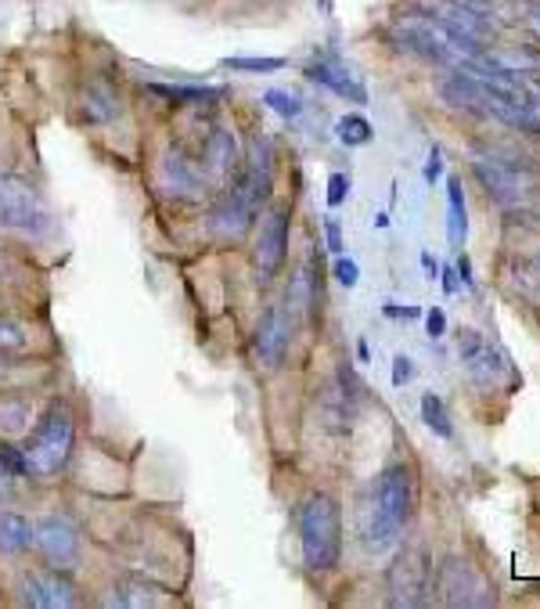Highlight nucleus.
Listing matches in <instances>:
<instances>
[{"label": "nucleus", "mask_w": 540, "mask_h": 609, "mask_svg": "<svg viewBox=\"0 0 540 609\" xmlns=\"http://www.w3.org/2000/svg\"><path fill=\"white\" fill-rule=\"evenodd\" d=\"M33 541V527L29 519L19 512H0V552L4 556H19Z\"/></svg>", "instance_id": "412c9836"}, {"label": "nucleus", "mask_w": 540, "mask_h": 609, "mask_svg": "<svg viewBox=\"0 0 540 609\" xmlns=\"http://www.w3.org/2000/svg\"><path fill=\"white\" fill-rule=\"evenodd\" d=\"M202 173H206V181L210 184H224L235 177V170L242 163V155H238V141L231 130H213V134L206 138V144H202Z\"/></svg>", "instance_id": "2eb2a0df"}, {"label": "nucleus", "mask_w": 540, "mask_h": 609, "mask_svg": "<svg viewBox=\"0 0 540 609\" xmlns=\"http://www.w3.org/2000/svg\"><path fill=\"white\" fill-rule=\"evenodd\" d=\"M527 22H530V29L540 37V4H530V14H527Z\"/></svg>", "instance_id": "a19ab883"}, {"label": "nucleus", "mask_w": 540, "mask_h": 609, "mask_svg": "<svg viewBox=\"0 0 540 609\" xmlns=\"http://www.w3.org/2000/svg\"><path fill=\"white\" fill-rule=\"evenodd\" d=\"M421 264H426V271H429V274H426V278L432 282V278H436V260H432V256L426 253V256H421Z\"/></svg>", "instance_id": "79ce46f5"}, {"label": "nucleus", "mask_w": 540, "mask_h": 609, "mask_svg": "<svg viewBox=\"0 0 540 609\" xmlns=\"http://www.w3.org/2000/svg\"><path fill=\"white\" fill-rule=\"evenodd\" d=\"M264 105L271 112L282 115V120H296V115L303 112V101L296 94H288V91H267L264 94Z\"/></svg>", "instance_id": "7c9ffc66"}, {"label": "nucleus", "mask_w": 540, "mask_h": 609, "mask_svg": "<svg viewBox=\"0 0 540 609\" xmlns=\"http://www.w3.org/2000/svg\"><path fill=\"white\" fill-rule=\"evenodd\" d=\"M22 599L37 609H69L77 606V588L65 577V570H48V574H29L22 577Z\"/></svg>", "instance_id": "ddd939ff"}, {"label": "nucleus", "mask_w": 540, "mask_h": 609, "mask_svg": "<svg viewBox=\"0 0 540 609\" xmlns=\"http://www.w3.org/2000/svg\"><path fill=\"white\" fill-rule=\"evenodd\" d=\"M440 170H444V159H440V152L432 149V152H429V166H426V181L432 184L436 177H440Z\"/></svg>", "instance_id": "58836bf2"}, {"label": "nucleus", "mask_w": 540, "mask_h": 609, "mask_svg": "<svg viewBox=\"0 0 540 609\" xmlns=\"http://www.w3.org/2000/svg\"><path fill=\"white\" fill-rule=\"evenodd\" d=\"M346 195H349V177H346V173H332V177H328V206L332 210L343 206Z\"/></svg>", "instance_id": "72a5a7b5"}, {"label": "nucleus", "mask_w": 540, "mask_h": 609, "mask_svg": "<svg viewBox=\"0 0 540 609\" xmlns=\"http://www.w3.org/2000/svg\"><path fill=\"white\" fill-rule=\"evenodd\" d=\"M440 19L455 29V33L469 37L476 43H483L493 37V22L483 14V8H472V4H461V0H447V4L436 11Z\"/></svg>", "instance_id": "6ab92c4d"}, {"label": "nucleus", "mask_w": 540, "mask_h": 609, "mask_svg": "<svg viewBox=\"0 0 540 609\" xmlns=\"http://www.w3.org/2000/svg\"><path fill=\"white\" fill-rule=\"evenodd\" d=\"M432 585V562L426 559L421 548H404L400 559L389 567L386 591L389 606H421Z\"/></svg>", "instance_id": "39448f33"}, {"label": "nucleus", "mask_w": 540, "mask_h": 609, "mask_svg": "<svg viewBox=\"0 0 540 609\" xmlns=\"http://www.w3.org/2000/svg\"><path fill=\"white\" fill-rule=\"evenodd\" d=\"M83 109H86V120H94V123H105V120H112L115 112H120V98H115L109 87H91L86 91V98H83Z\"/></svg>", "instance_id": "bb28decb"}, {"label": "nucleus", "mask_w": 540, "mask_h": 609, "mask_svg": "<svg viewBox=\"0 0 540 609\" xmlns=\"http://www.w3.org/2000/svg\"><path fill=\"white\" fill-rule=\"evenodd\" d=\"M238 184L249 192V199L256 202L259 210L267 206V199L274 192V152H271L267 138L249 141V152H245V170H242Z\"/></svg>", "instance_id": "4468645a"}, {"label": "nucleus", "mask_w": 540, "mask_h": 609, "mask_svg": "<svg viewBox=\"0 0 540 609\" xmlns=\"http://www.w3.org/2000/svg\"><path fill=\"white\" fill-rule=\"evenodd\" d=\"M72 437H77V426H72V415L62 404H54L37 423L33 437L26 440V461H29V476L37 480H51L58 469H65V461L72 455Z\"/></svg>", "instance_id": "20e7f679"}, {"label": "nucleus", "mask_w": 540, "mask_h": 609, "mask_svg": "<svg viewBox=\"0 0 540 609\" xmlns=\"http://www.w3.org/2000/svg\"><path fill=\"white\" fill-rule=\"evenodd\" d=\"M306 80H314L320 87H328L332 94H339L346 101H354V105H368V87L357 77L354 69L346 62H339L335 54H320L314 58L310 65H306Z\"/></svg>", "instance_id": "f8f14e48"}, {"label": "nucleus", "mask_w": 540, "mask_h": 609, "mask_svg": "<svg viewBox=\"0 0 540 609\" xmlns=\"http://www.w3.org/2000/svg\"><path fill=\"white\" fill-rule=\"evenodd\" d=\"M393 33H397L400 48H407L418 58H426V62L447 65V69H469L476 58H483L479 43L455 33L440 14H418V11L400 14L397 26H393Z\"/></svg>", "instance_id": "f03ea898"}, {"label": "nucleus", "mask_w": 540, "mask_h": 609, "mask_svg": "<svg viewBox=\"0 0 540 609\" xmlns=\"http://www.w3.org/2000/svg\"><path fill=\"white\" fill-rule=\"evenodd\" d=\"M0 466H4L11 476H26L29 473V461H26V451L14 444H0Z\"/></svg>", "instance_id": "473e14b6"}, {"label": "nucleus", "mask_w": 540, "mask_h": 609, "mask_svg": "<svg viewBox=\"0 0 540 609\" xmlns=\"http://www.w3.org/2000/svg\"><path fill=\"white\" fill-rule=\"evenodd\" d=\"M115 596H112V602L115 606H126V609H141V606H166L170 602V596H163L155 585H149V581H120L112 588Z\"/></svg>", "instance_id": "aec40b11"}, {"label": "nucleus", "mask_w": 540, "mask_h": 609, "mask_svg": "<svg viewBox=\"0 0 540 609\" xmlns=\"http://www.w3.org/2000/svg\"><path fill=\"white\" fill-rule=\"evenodd\" d=\"M465 231H469V221H465L461 177H447V238H450V245H461Z\"/></svg>", "instance_id": "5701e85b"}, {"label": "nucleus", "mask_w": 540, "mask_h": 609, "mask_svg": "<svg viewBox=\"0 0 540 609\" xmlns=\"http://www.w3.org/2000/svg\"><path fill=\"white\" fill-rule=\"evenodd\" d=\"M299 545L306 570L328 574L343 556V512L332 495H310L299 512Z\"/></svg>", "instance_id": "7ed1b4c3"}, {"label": "nucleus", "mask_w": 540, "mask_h": 609, "mask_svg": "<svg viewBox=\"0 0 540 609\" xmlns=\"http://www.w3.org/2000/svg\"><path fill=\"white\" fill-rule=\"evenodd\" d=\"M317 4L325 8V11H332V0H317Z\"/></svg>", "instance_id": "c03bdc74"}, {"label": "nucleus", "mask_w": 540, "mask_h": 609, "mask_svg": "<svg viewBox=\"0 0 540 609\" xmlns=\"http://www.w3.org/2000/svg\"><path fill=\"white\" fill-rule=\"evenodd\" d=\"M426 328H429V339H440L444 332H447V314H444L440 307H432V311L426 314Z\"/></svg>", "instance_id": "c9c22d12"}, {"label": "nucleus", "mask_w": 540, "mask_h": 609, "mask_svg": "<svg viewBox=\"0 0 540 609\" xmlns=\"http://www.w3.org/2000/svg\"><path fill=\"white\" fill-rule=\"evenodd\" d=\"M487 62H490L493 69H501V72L530 77V72L540 69V54H533V51H519V48H512V51H487Z\"/></svg>", "instance_id": "393cba45"}, {"label": "nucleus", "mask_w": 540, "mask_h": 609, "mask_svg": "<svg viewBox=\"0 0 540 609\" xmlns=\"http://www.w3.org/2000/svg\"><path fill=\"white\" fill-rule=\"evenodd\" d=\"M314 303H317V285H314V274L299 267L296 274H292V282H288V314H299L306 317L314 311Z\"/></svg>", "instance_id": "b1692460"}, {"label": "nucleus", "mask_w": 540, "mask_h": 609, "mask_svg": "<svg viewBox=\"0 0 540 609\" xmlns=\"http://www.w3.org/2000/svg\"><path fill=\"white\" fill-rule=\"evenodd\" d=\"M325 231H328V250L332 253H343V231H339V221H335V216H328Z\"/></svg>", "instance_id": "4c0bfd02"}, {"label": "nucleus", "mask_w": 540, "mask_h": 609, "mask_svg": "<svg viewBox=\"0 0 540 609\" xmlns=\"http://www.w3.org/2000/svg\"><path fill=\"white\" fill-rule=\"evenodd\" d=\"M335 134H339V141L346 144V149H360V144H368L375 138V130H371L368 120H364V115L349 112V115H343L339 123H335Z\"/></svg>", "instance_id": "cd10ccee"}, {"label": "nucleus", "mask_w": 540, "mask_h": 609, "mask_svg": "<svg viewBox=\"0 0 540 609\" xmlns=\"http://www.w3.org/2000/svg\"><path fill=\"white\" fill-rule=\"evenodd\" d=\"M335 278H339L346 288H354V285H357V278H360V271H357L354 260H339V264H335Z\"/></svg>", "instance_id": "f704fd0d"}, {"label": "nucleus", "mask_w": 540, "mask_h": 609, "mask_svg": "<svg viewBox=\"0 0 540 609\" xmlns=\"http://www.w3.org/2000/svg\"><path fill=\"white\" fill-rule=\"evenodd\" d=\"M458 357H461L465 372L472 375V383H479V386L501 383V375L508 372V361L493 351L490 339L483 336V332H476V328H461L458 332Z\"/></svg>", "instance_id": "9d476101"}, {"label": "nucleus", "mask_w": 540, "mask_h": 609, "mask_svg": "<svg viewBox=\"0 0 540 609\" xmlns=\"http://www.w3.org/2000/svg\"><path fill=\"white\" fill-rule=\"evenodd\" d=\"M0 224L14 231H40L48 227L37 192L19 177H0Z\"/></svg>", "instance_id": "6e6552de"}, {"label": "nucleus", "mask_w": 540, "mask_h": 609, "mask_svg": "<svg viewBox=\"0 0 540 609\" xmlns=\"http://www.w3.org/2000/svg\"><path fill=\"white\" fill-rule=\"evenodd\" d=\"M415 375V368H411V357H393V386H404L407 379Z\"/></svg>", "instance_id": "e433bc0d"}, {"label": "nucleus", "mask_w": 540, "mask_h": 609, "mask_svg": "<svg viewBox=\"0 0 540 609\" xmlns=\"http://www.w3.org/2000/svg\"><path fill=\"white\" fill-rule=\"evenodd\" d=\"M33 541L51 570H72L80 562V530L65 516H43L33 530Z\"/></svg>", "instance_id": "423d86ee"}, {"label": "nucleus", "mask_w": 540, "mask_h": 609, "mask_svg": "<svg viewBox=\"0 0 540 609\" xmlns=\"http://www.w3.org/2000/svg\"><path fill=\"white\" fill-rule=\"evenodd\" d=\"M461 4H472V8H487L490 0H461Z\"/></svg>", "instance_id": "37998d69"}, {"label": "nucleus", "mask_w": 540, "mask_h": 609, "mask_svg": "<svg viewBox=\"0 0 540 609\" xmlns=\"http://www.w3.org/2000/svg\"><path fill=\"white\" fill-rule=\"evenodd\" d=\"M415 509V484L407 466H386L378 473V480L371 487V505H368V524H364V545L371 552H386L400 541V534L407 527Z\"/></svg>", "instance_id": "f257e3e1"}, {"label": "nucleus", "mask_w": 540, "mask_h": 609, "mask_svg": "<svg viewBox=\"0 0 540 609\" xmlns=\"http://www.w3.org/2000/svg\"><path fill=\"white\" fill-rule=\"evenodd\" d=\"M149 91L166 98V101H177V105H210V101L224 98L221 87H181V83H149Z\"/></svg>", "instance_id": "4be33fe9"}, {"label": "nucleus", "mask_w": 540, "mask_h": 609, "mask_svg": "<svg viewBox=\"0 0 540 609\" xmlns=\"http://www.w3.org/2000/svg\"><path fill=\"white\" fill-rule=\"evenodd\" d=\"M421 423H426L436 437H444V440L455 437V423H450V415H447V404L436 394L421 397Z\"/></svg>", "instance_id": "a878e982"}, {"label": "nucleus", "mask_w": 540, "mask_h": 609, "mask_svg": "<svg viewBox=\"0 0 540 609\" xmlns=\"http://www.w3.org/2000/svg\"><path fill=\"white\" fill-rule=\"evenodd\" d=\"M256 213H259V206L249 199V192L235 181V184H227L224 187V195L216 199V206L210 210V231L216 238H245V231L253 227V221H256Z\"/></svg>", "instance_id": "0eeeda50"}, {"label": "nucleus", "mask_w": 540, "mask_h": 609, "mask_svg": "<svg viewBox=\"0 0 540 609\" xmlns=\"http://www.w3.org/2000/svg\"><path fill=\"white\" fill-rule=\"evenodd\" d=\"M11 490H14V476L4 466H0V505L11 498Z\"/></svg>", "instance_id": "ea45409f"}, {"label": "nucleus", "mask_w": 540, "mask_h": 609, "mask_svg": "<svg viewBox=\"0 0 540 609\" xmlns=\"http://www.w3.org/2000/svg\"><path fill=\"white\" fill-rule=\"evenodd\" d=\"M522 115H527V130H540V80L522 77Z\"/></svg>", "instance_id": "c756f323"}, {"label": "nucleus", "mask_w": 540, "mask_h": 609, "mask_svg": "<svg viewBox=\"0 0 540 609\" xmlns=\"http://www.w3.org/2000/svg\"><path fill=\"white\" fill-rule=\"evenodd\" d=\"M537 267H540V253H537Z\"/></svg>", "instance_id": "a18cd8bd"}, {"label": "nucleus", "mask_w": 540, "mask_h": 609, "mask_svg": "<svg viewBox=\"0 0 540 609\" xmlns=\"http://www.w3.org/2000/svg\"><path fill=\"white\" fill-rule=\"evenodd\" d=\"M436 588H440V599L447 606H490L493 602L487 581L465 559H447L440 567V577H436Z\"/></svg>", "instance_id": "1a4fd4ad"}, {"label": "nucleus", "mask_w": 540, "mask_h": 609, "mask_svg": "<svg viewBox=\"0 0 540 609\" xmlns=\"http://www.w3.org/2000/svg\"><path fill=\"white\" fill-rule=\"evenodd\" d=\"M288 351V314L285 307H267L256 325V357L264 368H277Z\"/></svg>", "instance_id": "dca6fc26"}, {"label": "nucleus", "mask_w": 540, "mask_h": 609, "mask_svg": "<svg viewBox=\"0 0 540 609\" xmlns=\"http://www.w3.org/2000/svg\"><path fill=\"white\" fill-rule=\"evenodd\" d=\"M163 184H166V192L177 195V199H198L202 192H206L210 181L195 159H187L181 149H173L163 159Z\"/></svg>", "instance_id": "f3484780"}, {"label": "nucleus", "mask_w": 540, "mask_h": 609, "mask_svg": "<svg viewBox=\"0 0 540 609\" xmlns=\"http://www.w3.org/2000/svg\"><path fill=\"white\" fill-rule=\"evenodd\" d=\"M224 69H231V72H253V77H267V72L285 69V58H224Z\"/></svg>", "instance_id": "c85d7f7f"}, {"label": "nucleus", "mask_w": 540, "mask_h": 609, "mask_svg": "<svg viewBox=\"0 0 540 609\" xmlns=\"http://www.w3.org/2000/svg\"><path fill=\"white\" fill-rule=\"evenodd\" d=\"M288 227H292V216L285 206H277L267 213L264 227H259V238H256V274L264 282H271L277 271L285 264V253H288Z\"/></svg>", "instance_id": "9b49d317"}, {"label": "nucleus", "mask_w": 540, "mask_h": 609, "mask_svg": "<svg viewBox=\"0 0 540 609\" xmlns=\"http://www.w3.org/2000/svg\"><path fill=\"white\" fill-rule=\"evenodd\" d=\"M22 346H26V332H22V325L0 314V354L22 351Z\"/></svg>", "instance_id": "2f4dec72"}, {"label": "nucleus", "mask_w": 540, "mask_h": 609, "mask_svg": "<svg viewBox=\"0 0 540 609\" xmlns=\"http://www.w3.org/2000/svg\"><path fill=\"white\" fill-rule=\"evenodd\" d=\"M472 170H476V177L483 181L487 192L493 199H501V202L519 199L522 192H527V184H530L519 170L498 163V159H472Z\"/></svg>", "instance_id": "a211bd4d"}]
</instances>
